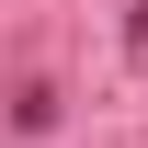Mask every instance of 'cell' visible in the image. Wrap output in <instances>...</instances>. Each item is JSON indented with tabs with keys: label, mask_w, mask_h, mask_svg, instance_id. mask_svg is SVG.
<instances>
[{
	"label": "cell",
	"mask_w": 148,
	"mask_h": 148,
	"mask_svg": "<svg viewBox=\"0 0 148 148\" xmlns=\"http://www.w3.org/2000/svg\"><path fill=\"white\" fill-rule=\"evenodd\" d=\"M137 57H148V0H137Z\"/></svg>",
	"instance_id": "6da1fadb"
}]
</instances>
